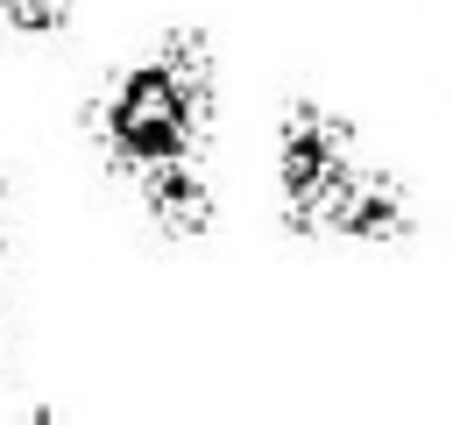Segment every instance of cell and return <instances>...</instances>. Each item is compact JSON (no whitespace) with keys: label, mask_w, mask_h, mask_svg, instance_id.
<instances>
[{"label":"cell","mask_w":453,"mask_h":425,"mask_svg":"<svg viewBox=\"0 0 453 425\" xmlns=\"http://www.w3.org/2000/svg\"><path fill=\"white\" fill-rule=\"evenodd\" d=\"M71 21H78V0H0V28L21 42H57L71 35Z\"/></svg>","instance_id":"277c9868"},{"label":"cell","mask_w":453,"mask_h":425,"mask_svg":"<svg viewBox=\"0 0 453 425\" xmlns=\"http://www.w3.org/2000/svg\"><path fill=\"white\" fill-rule=\"evenodd\" d=\"M276 205L311 241H411L418 198L361 128L326 99H283L276 113Z\"/></svg>","instance_id":"6da1fadb"},{"label":"cell","mask_w":453,"mask_h":425,"mask_svg":"<svg viewBox=\"0 0 453 425\" xmlns=\"http://www.w3.org/2000/svg\"><path fill=\"white\" fill-rule=\"evenodd\" d=\"M219 128V57L205 28H163L142 57L113 64L85 99V142L113 177L198 163Z\"/></svg>","instance_id":"7a4b0ae2"},{"label":"cell","mask_w":453,"mask_h":425,"mask_svg":"<svg viewBox=\"0 0 453 425\" xmlns=\"http://www.w3.org/2000/svg\"><path fill=\"white\" fill-rule=\"evenodd\" d=\"M7 227H14V205H7V184H0V269H7ZM0 319H7V283H0Z\"/></svg>","instance_id":"5b68a950"},{"label":"cell","mask_w":453,"mask_h":425,"mask_svg":"<svg viewBox=\"0 0 453 425\" xmlns=\"http://www.w3.org/2000/svg\"><path fill=\"white\" fill-rule=\"evenodd\" d=\"M127 184H134V205H142L149 234H163V241H198V234H212V220H219V191H212L205 156H198V163L142 170V177H127Z\"/></svg>","instance_id":"3957f363"}]
</instances>
